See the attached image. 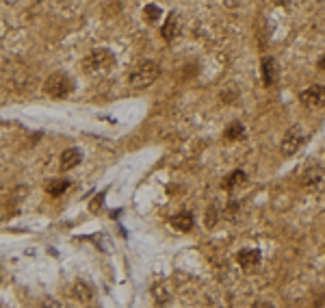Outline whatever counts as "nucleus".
<instances>
[{
	"instance_id": "obj_10",
	"label": "nucleus",
	"mask_w": 325,
	"mask_h": 308,
	"mask_svg": "<svg viewBox=\"0 0 325 308\" xmlns=\"http://www.w3.org/2000/svg\"><path fill=\"white\" fill-rule=\"evenodd\" d=\"M169 224L174 226L176 230H180V232H186V230H191L193 228V215L191 213H178V215H174L172 220H169Z\"/></svg>"
},
{
	"instance_id": "obj_8",
	"label": "nucleus",
	"mask_w": 325,
	"mask_h": 308,
	"mask_svg": "<svg viewBox=\"0 0 325 308\" xmlns=\"http://www.w3.org/2000/svg\"><path fill=\"white\" fill-rule=\"evenodd\" d=\"M80 161H83V152L78 148H68L61 154V169L63 172H70V169L80 165Z\"/></svg>"
},
{
	"instance_id": "obj_3",
	"label": "nucleus",
	"mask_w": 325,
	"mask_h": 308,
	"mask_svg": "<svg viewBox=\"0 0 325 308\" xmlns=\"http://www.w3.org/2000/svg\"><path fill=\"white\" fill-rule=\"evenodd\" d=\"M113 63H115V56H113V52L111 50H93L91 54L87 56V59L83 61V68L87 70V72H104V70H109Z\"/></svg>"
},
{
	"instance_id": "obj_16",
	"label": "nucleus",
	"mask_w": 325,
	"mask_h": 308,
	"mask_svg": "<svg viewBox=\"0 0 325 308\" xmlns=\"http://www.w3.org/2000/svg\"><path fill=\"white\" fill-rule=\"evenodd\" d=\"M152 295L156 297V304H165L167 299H169V291L165 289V285H162V282H158V285L152 287Z\"/></svg>"
},
{
	"instance_id": "obj_7",
	"label": "nucleus",
	"mask_w": 325,
	"mask_h": 308,
	"mask_svg": "<svg viewBox=\"0 0 325 308\" xmlns=\"http://www.w3.org/2000/svg\"><path fill=\"white\" fill-rule=\"evenodd\" d=\"M237 261L245 271H254L258 267V263H260V252L258 250H241Z\"/></svg>"
},
{
	"instance_id": "obj_19",
	"label": "nucleus",
	"mask_w": 325,
	"mask_h": 308,
	"mask_svg": "<svg viewBox=\"0 0 325 308\" xmlns=\"http://www.w3.org/2000/svg\"><path fill=\"white\" fill-rule=\"evenodd\" d=\"M5 3H7V5H13V3H18V0H5Z\"/></svg>"
},
{
	"instance_id": "obj_14",
	"label": "nucleus",
	"mask_w": 325,
	"mask_h": 308,
	"mask_svg": "<svg viewBox=\"0 0 325 308\" xmlns=\"http://www.w3.org/2000/svg\"><path fill=\"white\" fill-rule=\"evenodd\" d=\"M70 189V180H52L48 184V193H50L52 198H59L61 193H65Z\"/></svg>"
},
{
	"instance_id": "obj_2",
	"label": "nucleus",
	"mask_w": 325,
	"mask_h": 308,
	"mask_svg": "<svg viewBox=\"0 0 325 308\" xmlns=\"http://www.w3.org/2000/svg\"><path fill=\"white\" fill-rule=\"evenodd\" d=\"M44 91L50 96V98H68V96L72 94V80L70 76H65L63 72H56V74L48 76V80L44 83Z\"/></svg>"
},
{
	"instance_id": "obj_12",
	"label": "nucleus",
	"mask_w": 325,
	"mask_h": 308,
	"mask_svg": "<svg viewBox=\"0 0 325 308\" xmlns=\"http://www.w3.org/2000/svg\"><path fill=\"white\" fill-rule=\"evenodd\" d=\"M223 137H225L228 141H239L241 137H245V128H243V124H241V121H232V124L225 128Z\"/></svg>"
},
{
	"instance_id": "obj_1",
	"label": "nucleus",
	"mask_w": 325,
	"mask_h": 308,
	"mask_svg": "<svg viewBox=\"0 0 325 308\" xmlns=\"http://www.w3.org/2000/svg\"><path fill=\"white\" fill-rule=\"evenodd\" d=\"M160 76V66L158 63H154V61H143L139 63L135 70H133V74L128 76V83L133 85V87H150L154 80H156Z\"/></svg>"
},
{
	"instance_id": "obj_17",
	"label": "nucleus",
	"mask_w": 325,
	"mask_h": 308,
	"mask_svg": "<svg viewBox=\"0 0 325 308\" xmlns=\"http://www.w3.org/2000/svg\"><path fill=\"white\" fill-rule=\"evenodd\" d=\"M143 18L148 20L150 24L158 22V18H160V9H158L156 5H148V7H145V9H143Z\"/></svg>"
},
{
	"instance_id": "obj_6",
	"label": "nucleus",
	"mask_w": 325,
	"mask_h": 308,
	"mask_svg": "<svg viewBox=\"0 0 325 308\" xmlns=\"http://www.w3.org/2000/svg\"><path fill=\"white\" fill-rule=\"evenodd\" d=\"M304 184L308 189H312V191H319L323 184H325V172L321 167H310V169H306V174H304Z\"/></svg>"
},
{
	"instance_id": "obj_11",
	"label": "nucleus",
	"mask_w": 325,
	"mask_h": 308,
	"mask_svg": "<svg viewBox=\"0 0 325 308\" xmlns=\"http://www.w3.org/2000/svg\"><path fill=\"white\" fill-rule=\"evenodd\" d=\"M160 35H162V39H165V42H172V39L178 35V18H176V13L169 15V20L162 24Z\"/></svg>"
},
{
	"instance_id": "obj_4",
	"label": "nucleus",
	"mask_w": 325,
	"mask_h": 308,
	"mask_svg": "<svg viewBox=\"0 0 325 308\" xmlns=\"http://www.w3.org/2000/svg\"><path fill=\"white\" fill-rule=\"evenodd\" d=\"M302 143H304V133H302V128L299 126H292L286 131V135H284V139L280 143V150L284 157H290V154H295L299 148H302Z\"/></svg>"
},
{
	"instance_id": "obj_13",
	"label": "nucleus",
	"mask_w": 325,
	"mask_h": 308,
	"mask_svg": "<svg viewBox=\"0 0 325 308\" xmlns=\"http://www.w3.org/2000/svg\"><path fill=\"white\" fill-rule=\"evenodd\" d=\"M243 182H245V172H243V169H234V172L223 180V189L232 191L234 187H239V184H243Z\"/></svg>"
},
{
	"instance_id": "obj_15",
	"label": "nucleus",
	"mask_w": 325,
	"mask_h": 308,
	"mask_svg": "<svg viewBox=\"0 0 325 308\" xmlns=\"http://www.w3.org/2000/svg\"><path fill=\"white\" fill-rule=\"evenodd\" d=\"M74 297L80 299V302H89V299L93 297V293H91V289H89L85 282H76L74 285Z\"/></svg>"
},
{
	"instance_id": "obj_5",
	"label": "nucleus",
	"mask_w": 325,
	"mask_h": 308,
	"mask_svg": "<svg viewBox=\"0 0 325 308\" xmlns=\"http://www.w3.org/2000/svg\"><path fill=\"white\" fill-rule=\"evenodd\" d=\"M299 100H302L304 107L308 109H319L325 104V87L323 85H312L308 87L306 91L299 94Z\"/></svg>"
},
{
	"instance_id": "obj_18",
	"label": "nucleus",
	"mask_w": 325,
	"mask_h": 308,
	"mask_svg": "<svg viewBox=\"0 0 325 308\" xmlns=\"http://www.w3.org/2000/svg\"><path fill=\"white\" fill-rule=\"evenodd\" d=\"M319 68H321V70H325V56H323V59L319 61Z\"/></svg>"
},
{
	"instance_id": "obj_9",
	"label": "nucleus",
	"mask_w": 325,
	"mask_h": 308,
	"mask_svg": "<svg viewBox=\"0 0 325 308\" xmlns=\"http://www.w3.org/2000/svg\"><path fill=\"white\" fill-rule=\"evenodd\" d=\"M275 80H278V63L271 56H265L263 59V83L265 87H273Z\"/></svg>"
}]
</instances>
